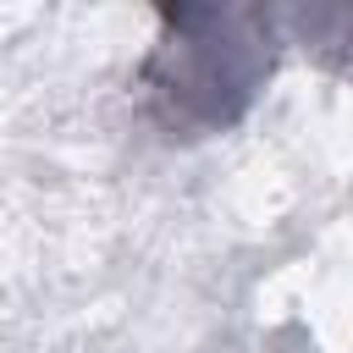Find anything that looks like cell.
Wrapping results in <instances>:
<instances>
[{"mask_svg": "<svg viewBox=\"0 0 353 353\" xmlns=\"http://www.w3.org/2000/svg\"><path fill=\"white\" fill-rule=\"evenodd\" d=\"M165 22L176 33L149 61L154 99L165 105L171 121H193V127L232 121L243 110V99L254 94L259 72L270 66V55L259 50L254 17H237V11H171Z\"/></svg>", "mask_w": 353, "mask_h": 353, "instance_id": "obj_1", "label": "cell"}, {"mask_svg": "<svg viewBox=\"0 0 353 353\" xmlns=\"http://www.w3.org/2000/svg\"><path fill=\"white\" fill-rule=\"evenodd\" d=\"M331 22L342 28V39H336V44H353V11H336ZM347 66H353V50H347Z\"/></svg>", "mask_w": 353, "mask_h": 353, "instance_id": "obj_2", "label": "cell"}]
</instances>
